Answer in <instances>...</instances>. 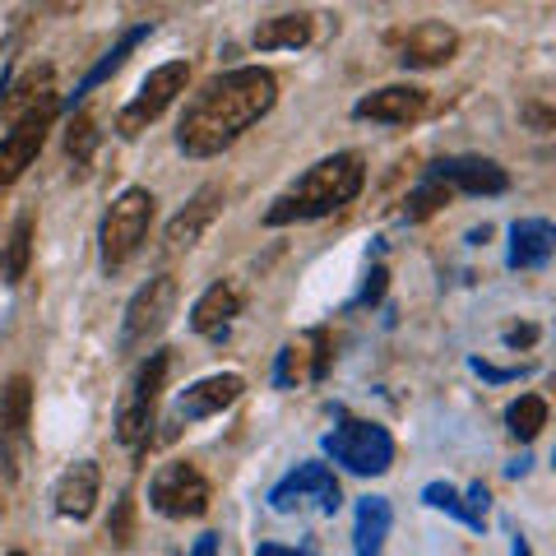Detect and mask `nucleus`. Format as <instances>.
I'll list each match as a JSON object with an SVG mask.
<instances>
[{
  "mask_svg": "<svg viewBox=\"0 0 556 556\" xmlns=\"http://www.w3.org/2000/svg\"><path fill=\"white\" fill-rule=\"evenodd\" d=\"M218 214H223V186H200L195 195H190V204L167 223V247L172 251H190L208 228H214Z\"/></svg>",
  "mask_w": 556,
  "mask_h": 556,
  "instance_id": "nucleus-17",
  "label": "nucleus"
},
{
  "mask_svg": "<svg viewBox=\"0 0 556 556\" xmlns=\"http://www.w3.org/2000/svg\"><path fill=\"white\" fill-rule=\"evenodd\" d=\"M510 556H533V552H529V543H525V538H515V547H510Z\"/></svg>",
  "mask_w": 556,
  "mask_h": 556,
  "instance_id": "nucleus-35",
  "label": "nucleus"
},
{
  "mask_svg": "<svg viewBox=\"0 0 556 556\" xmlns=\"http://www.w3.org/2000/svg\"><path fill=\"white\" fill-rule=\"evenodd\" d=\"M422 501H427V506H437V510L459 515V492H455L450 482H427V486H422Z\"/></svg>",
  "mask_w": 556,
  "mask_h": 556,
  "instance_id": "nucleus-29",
  "label": "nucleus"
},
{
  "mask_svg": "<svg viewBox=\"0 0 556 556\" xmlns=\"http://www.w3.org/2000/svg\"><path fill=\"white\" fill-rule=\"evenodd\" d=\"M306 501H316L325 515H334V510L343 506V492H339L334 473H329V464H298L283 482H274V492H269V506H274L278 515L302 510Z\"/></svg>",
  "mask_w": 556,
  "mask_h": 556,
  "instance_id": "nucleus-9",
  "label": "nucleus"
},
{
  "mask_svg": "<svg viewBox=\"0 0 556 556\" xmlns=\"http://www.w3.org/2000/svg\"><path fill=\"white\" fill-rule=\"evenodd\" d=\"M190 556H218V538H214V533H204L200 543H195V552H190Z\"/></svg>",
  "mask_w": 556,
  "mask_h": 556,
  "instance_id": "nucleus-34",
  "label": "nucleus"
},
{
  "mask_svg": "<svg viewBox=\"0 0 556 556\" xmlns=\"http://www.w3.org/2000/svg\"><path fill=\"white\" fill-rule=\"evenodd\" d=\"M167 367H172L167 353H149L144 362H139L130 390H126V399H121V408H116V441H121V445H139V441L149 437V427H153V404H159V394H163Z\"/></svg>",
  "mask_w": 556,
  "mask_h": 556,
  "instance_id": "nucleus-6",
  "label": "nucleus"
},
{
  "mask_svg": "<svg viewBox=\"0 0 556 556\" xmlns=\"http://www.w3.org/2000/svg\"><path fill=\"white\" fill-rule=\"evenodd\" d=\"M556 251V232L547 218H519L510 228V269H543Z\"/></svg>",
  "mask_w": 556,
  "mask_h": 556,
  "instance_id": "nucleus-19",
  "label": "nucleus"
},
{
  "mask_svg": "<svg viewBox=\"0 0 556 556\" xmlns=\"http://www.w3.org/2000/svg\"><path fill=\"white\" fill-rule=\"evenodd\" d=\"M380 292H386V269H371L367 274V288H362V302H380Z\"/></svg>",
  "mask_w": 556,
  "mask_h": 556,
  "instance_id": "nucleus-30",
  "label": "nucleus"
},
{
  "mask_svg": "<svg viewBox=\"0 0 556 556\" xmlns=\"http://www.w3.org/2000/svg\"><path fill=\"white\" fill-rule=\"evenodd\" d=\"M149 38H153V24H135V28L126 33V38H121V42H116V47L108 51V56H102V61H98V65L89 70V75H84V79H79V89H75V98H84V93H93V89H98V84H108V79L116 75V70H121V65H126V61H130V51H135L139 42H149Z\"/></svg>",
  "mask_w": 556,
  "mask_h": 556,
  "instance_id": "nucleus-23",
  "label": "nucleus"
},
{
  "mask_svg": "<svg viewBox=\"0 0 556 556\" xmlns=\"http://www.w3.org/2000/svg\"><path fill=\"white\" fill-rule=\"evenodd\" d=\"M126 529H130V496L121 501V510H116V525H112V538H116V543H126Z\"/></svg>",
  "mask_w": 556,
  "mask_h": 556,
  "instance_id": "nucleus-31",
  "label": "nucleus"
},
{
  "mask_svg": "<svg viewBox=\"0 0 556 556\" xmlns=\"http://www.w3.org/2000/svg\"><path fill=\"white\" fill-rule=\"evenodd\" d=\"M186 79H190V65L186 61H167L159 70H149V79L139 84V93L121 108L116 116V135L121 139H135L139 130H149L153 121H159L172 102H177V93H186Z\"/></svg>",
  "mask_w": 556,
  "mask_h": 556,
  "instance_id": "nucleus-5",
  "label": "nucleus"
},
{
  "mask_svg": "<svg viewBox=\"0 0 556 556\" xmlns=\"http://www.w3.org/2000/svg\"><path fill=\"white\" fill-rule=\"evenodd\" d=\"M255 556H302V552H292V547H283V543H260Z\"/></svg>",
  "mask_w": 556,
  "mask_h": 556,
  "instance_id": "nucleus-33",
  "label": "nucleus"
},
{
  "mask_svg": "<svg viewBox=\"0 0 556 556\" xmlns=\"http://www.w3.org/2000/svg\"><path fill=\"white\" fill-rule=\"evenodd\" d=\"M65 149H70V159H75V163H89V159H93V149H98V130H93V116H89V112H79L75 121H70V130H65Z\"/></svg>",
  "mask_w": 556,
  "mask_h": 556,
  "instance_id": "nucleus-27",
  "label": "nucleus"
},
{
  "mask_svg": "<svg viewBox=\"0 0 556 556\" xmlns=\"http://www.w3.org/2000/svg\"><path fill=\"white\" fill-rule=\"evenodd\" d=\"M506 427L515 441H538V431L547 427V399L543 394H519L515 404L506 408Z\"/></svg>",
  "mask_w": 556,
  "mask_h": 556,
  "instance_id": "nucleus-24",
  "label": "nucleus"
},
{
  "mask_svg": "<svg viewBox=\"0 0 556 556\" xmlns=\"http://www.w3.org/2000/svg\"><path fill=\"white\" fill-rule=\"evenodd\" d=\"M232 316H241V292L232 283H214L195 306H190L195 334H223V329L232 325Z\"/></svg>",
  "mask_w": 556,
  "mask_h": 556,
  "instance_id": "nucleus-22",
  "label": "nucleus"
},
{
  "mask_svg": "<svg viewBox=\"0 0 556 556\" xmlns=\"http://www.w3.org/2000/svg\"><path fill=\"white\" fill-rule=\"evenodd\" d=\"M325 455L357 478H380V473H390V464H394V441H390V431L376 422H343L325 437Z\"/></svg>",
  "mask_w": 556,
  "mask_h": 556,
  "instance_id": "nucleus-4",
  "label": "nucleus"
},
{
  "mask_svg": "<svg viewBox=\"0 0 556 556\" xmlns=\"http://www.w3.org/2000/svg\"><path fill=\"white\" fill-rule=\"evenodd\" d=\"M274 102H278V79L269 70H260V65L228 70V75L208 79L204 93L186 108L177 126V144L186 159H214V153L237 144Z\"/></svg>",
  "mask_w": 556,
  "mask_h": 556,
  "instance_id": "nucleus-1",
  "label": "nucleus"
},
{
  "mask_svg": "<svg viewBox=\"0 0 556 556\" xmlns=\"http://www.w3.org/2000/svg\"><path fill=\"white\" fill-rule=\"evenodd\" d=\"M441 204H450V186L445 181H422V186H417L413 190V195H408V208H404V218L408 223H422V218H431V214H437V208Z\"/></svg>",
  "mask_w": 556,
  "mask_h": 556,
  "instance_id": "nucleus-26",
  "label": "nucleus"
},
{
  "mask_svg": "<svg viewBox=\"0 0 556 556\" xmlns=\"http://www.w3.org/2000/svg\"><path fill=\"white\" fill-rule=\"evenodd\" d=\"M172 311H177V278H149L144 288L130 298L126 306V325H121V348L135 353V348H149L153 339L167 329Z\"/></svg>",
  "mask_w": 556,
  "mask_h": 556,
  "instance_id": "nucleus-8",
  "label": "nucleus"
},
{
  "mask_svg": "<svg viewBox=\"0 0 556 556\" xmlns=\"http://www.w3.org/2000/svg\"><path fill=\"white\" fill-rule=\"evenodd\" d=\"M10 556H24V552H10Z\"/></svg>",
  "mask_w": 556,
  "mask_h": 556,
  "instance_id": "nucleus-36",
  "label": "nucleus"
},
{
  "mask_svg": "<svg viewBox=\"0 0 556 556\" xmlns=\"http://www.w3.org/2000/svg\"><path fill=\"white\" fill-rule=\"evenodd\" d=\"M28 413H33V386L28 376H14L0 390V464L10 478H20V464L28 455Z\"/></svg>",
  "mask_w": 556,
  "mask_h": 556,
  "instance_id": "nucleus-10",
  "label": "nucleus"
},
{
  "mask_svg": "<svg viewBox=\"0 0 556 556\" xmlns=\"http://www.w3.org/2000/svg\"><path fill=\"white\" fill-rule=\"evenodd\" d=\"M486 501H492V496H486V486H482V482H473V486L464 492V501H459V519H464L468 529H482V525H486Z\"/></svg>",
  "mask_w": 556,
  "mask_h": 556,
  "instance_id": "nucleus-28",
  "label": "nucleus"
},
{
  "mask_svg": "<svg viewBox=\"0 0 556 556\" xmlns=\"http://www.w3.org/2000/svg\"><path fill=\"white\" fill-rule=\"evenodd\" d=\"M149 506L167 519H200L208 510V478L195 464L172 459L149 482Z\"/></svg>",
  "mask_w": 556,
  "mask_h": 556,
  "instance_id": "nucleus-7",
  "label": "nucleus"
},
{
  "mask_svg": "<svg viewBox=\"0 0 556 556\" xmlns=\"http://www.w3.org/2000/svg\"><path fill=\"white\" fill-rule=\"evenodd\" d=\"M431 181H445L450 190H464V195H506L510 177L506 167H496L492 159H441L427 172Z\"/></svg>",
  "mask_w": 556,
  "mask_h": 556,
  "instance_id": "nucleus-12",
  "label": "nucleus"
},
{
  "mask_svg": "<svg viewBox=\"0 0 556 556\" xmlns=\"http://www.w3.org/2000/svg\"><path fill=\"white\" fill-rule=\"evenodd\" d=\"M533 339H538V329H533V325H525V329H510V334H506V343H510V348H529Z\"/></svg>",
  "mask_w": 556,
  "mask_h": 556,
  "instance_id": "nucleus-32",
  "label": "nucleus"
},
{
  "mask_svg": "<svg viewBox=\"0 0 556 556\" xmlns=\"http://www.w3.org/2000/svg\"><path fill=\"white\" fill-rule=\"evenodd\" d=\"M316 38V20L306 10H292V14H274L255 28V47L260 51H298Z\"/></svg>",
  "mask_w": 556,
  "mask_h": 556,
  "instance_id": "nucleus-21",
  "label": "nucleus"
},
{
  "mask_svg": "<svg viewBox=\"0 0 556 556\" xmlns=\"http://www.w3.org/2000/svg\"><path fill=\"white\" fill-rule=\"evenodd\" d=\"M427 112V93L413 89V84H390V89H376L367 93L353 108L357 121H380V126H408Z\"/></svg>",
  "mask_w": 556,
  "mask_h": 556,
  "instance_id": "nucleus-16",
  "label": "nucleus"
},
{
  "mask_svg": "<svg viewBox=\"0 0 556 556\" xmlns=\"http://www.w3.org/2000/svg\"><path fill=\"white\" fill-rule=\"evenodd\" d=\"M325 367H329V339H325V329H311V334H302L298 343H288L278 353L274 380H278V390H292L302 380H320Z\"/></svg>",
  "mask_w": 556,
  "mask_h": 556,
  "instance_id": "nucleus-15",
  "label": "nucleus"
},
{
  "mask_svg": "<svg viewBox=\"0 0 556 556\" xmlns=\"http://www.w3.org/2000/svg\"><path fill=\"white\" fill-rule=\"evenodd\" d=\"M56 112H42V116H28L20 126H10V135L0 139V190H10L14 181L28 172V163L42 153L47 144V126Z\"/></svg>",
  "mask_w": 556,
  "mask_h": 556,
  "instance_id": "nucleus-13",
  "label": "nucleus"
},
{
  "mask_svg": "<svg viewBox=\"0 0 556 556\" xmlns=\"http://www.w3.org/2000/svg\"><path fill=\"white\" fill-rule=\"evenodd\" d=\"M98 492H102V468L93 459L70 464L56 482V510L65 519H89L98 506Z\"/></svg>",
  "mask_w": 556,
  "mask_h": 556,
  "instance_id": "nucleus-18",
  "label": "nucleus"
},
{
  "mask_svg": "<svg viewBox=\"0 0 556 556\" xmlns=\"http://www.w3.org/2000/svg\"><path fill=\"white\" fill-rule=\"evenodd\" d=\"M149 223H153V195L144 186H130V190H121V195L112 200L108 208V218H102V265L108 269H121L126 260L144 247V237H149Z\"/></svg>",
  "mask_w": 556,
  "mask_h": 556,
  "instance_id": "nucleus-3",
  "label": "nucleus"
},
{
  "mask_svg": "<svg viewBox=\"0 0 556 556\" xmlns=\"http://www.w3.org/2000/svg\"><path fill=\"white\" fill-rule=\"evenodd\" d=\"M28 260H33V218L24 214L20 223H14L10 247H5V265H0V274H5V283H24Z\"/></svg>",
  "mask_w": 556,
  "mask_h": 556,
  "instance_id": "nucleus-25",
  "label": "nucleus"
},
{
  "mask_svg": "<svg viewBox=\"0 0 556 556\" xmlns=\"http://www.w3.org/2000/svg\"><path fill=\"white\" fill-rule=\"evenodd\" d=\"M394 525V510L386 496H362L357 501V515H353V552L357 556H380Z\"/></svg>",
  "mask_w": 556,
  "mask_h": 556,
  "instance_id": "nucleus-20",
  "label": "nucleus"
},
{
  "mask_svg": "<svg viewBox=\"0 0 556 556\" xmlns=\"http://www.w3.org/2000/svg\"><path fill=\"white\" fill-rule=\"evenodd\" d=\"M367 186V167H362L357 153H329L316 167L302 172V181L278 195L274 208L265 214L269 228H283V223H311V218H329L339 214L343 204H353Z\"/></svg>",
  "mask_w": 556,
  "mask_h": 556,
  "instance_id": "nucleus-2",
  "label": "nucleus"
},
{
  "mask_svg": "<svg viewBox=\"0 0 556 556\" xmlns=\"http://www.w3.org/2000/svg\"><path fill=\"white\" fill-rule=\"evenodd\" d=\"M241 390H247V380L237 371H218V376H204L195 386H186L181 399H177V417L181 422H204V417H214L223 408H232Z\"/></svg>",
  "mask_w": 556,
  "mask_h": 556,
  "instance_id": "nucleus-14",
  "label": "nucleus"
},
{
  "mask_svg": "<svg viewBox=\"0 0 556 556\" xmlns=\"http://www.w3.org/2000/svg\"><path fill=\"white\" fill-rule=\"evenodd\" d=\"M455 51H459V33L441 20H422L399 38V61L408 70H437L445 61H455Z\"/></svg>",
  "mask_w": 556,
  "mask_h": 556,
  "instance_id": "nucleus-11",
  "label": "nucleus"
}]
</instances>
